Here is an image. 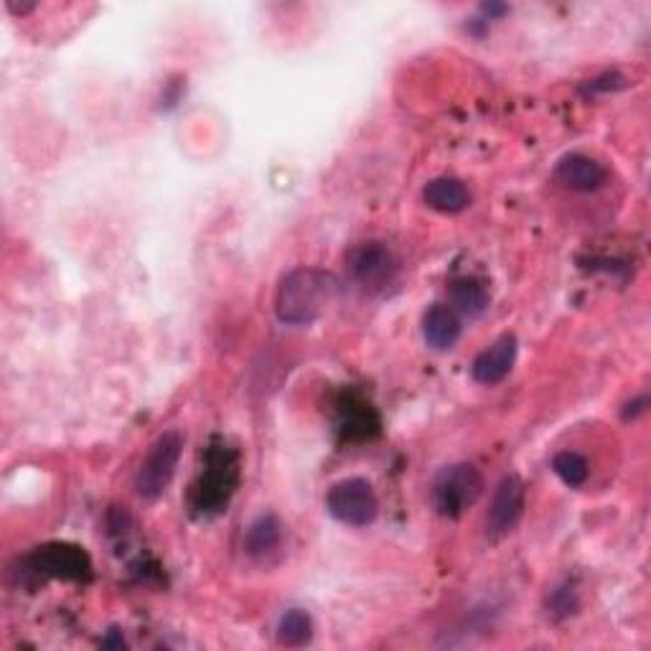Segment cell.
Masks as SVG:
<instances>
[{
  "mask_svg": "<svg viewBox=\"0 0 651 651\" xmlns=\"http://www.w3.org/2000/svg\"><path fill=\"white\" fill-rule=\"evenodd\" d=\"M336 293V278L321 268H295L283 276L276 293V313L288 326H308Z\"/></svg>",
  "mask_w": 651,
  "mask_h": 651,
  "instance_id": "1",
  "label": "cell"
},
{
  "mask_svg": "<svg viewBox=\"0 0 651 651\" xmlns=\"http://www.w3.org/2000/svg\"><path fill=\"white\" fill-rule=\"evenodd\" d=\"M423 201L433 209V212L458 214L463 212V209H469L471 194L463 181L451 179V176H440V179H433L425 183Z\"/></svg>",
  "mask_w": 651,
  "mask_h": 651,
  "instance_id": "12",
  "label": "cell"
},
{
  "mask_svg": "<svg viewBox=\"0 0 651 651\" xmlns=\"http://www.w3.org/2000/svg\"><path fill=\"white\" fill-rule=\"evenodd\" d=\"M577 608H581V596L570 581L558 585L548 596V616L552 621H565V618L577 614Z\"/></svg>",
  "mask_w": 651,
  "mask_h": 651,
  "instance_id": "17",
  "label": "cell"
},
{
  "mask_svg": "<svg viewBox=\"0 0 651 651\" xmlns=\"http://www.w3.org/2000/svg\"><path fill=\"white\" fill-rule=\"evenodd\" d=\"M448 299H451V308L456 313L469 318H479L481 313L489 308V291L484 280L473 276H461L451 280V285H448Z\"/></svg>",
  "mask_w": 651,
  "mask_h": 651,
  "instance_id": "13",
  "label": "cell"
},
{
  "mask_svg": "<svg viewBox=\"0 0 651 651\" xmlns=\"http://www.w3.org/2000/svg\"><path fill=\"white\" fill-rule=\"evenodd\" d=\"M23 568L34 577H56V581H92V560L82 548L69 542H49L23 558Z\"/></svg>",
  "mask_w": 651,
  "mask_h": 651,
  "instance_id": "5",
  "label": "cell"
},
{
  "mask_svg": "<svg viewBox=\"0 0 651 651\" xmlns=\"http://www.w3.org/2000/svg\"><path fill=\"white\" fill-rule=\"evenodd\" d=\"M102 647H104V649H123V647H125V639L120 637L117 631H110V637H108V639H102Z\"/></svg>",
  "mask_w": 651,
  "mask_h": 651,
  "instance_id": "20",
  "label": "cell"
},
{
  "mask_svg": "<svg viewBox=\"0 0 651 651\" xmlns=\"http://www.w3.org/2000/svg\"><path fill=\"white\" fill-rule=\"evenodd\" d=\"M552 471L558 473V479L570 489L585 486V481L591 476V465L581 453L575 451H560L552 458Z\"/></svg>",
  "mask_w": 651,
  "mask_h": 651,
  "instance_id": "16",
  "label": "cell"
},
{
  "mask_svg": "<svg viewBox=\"0 0 651 651\" xmlns=\"http://www.w3.org/2000/svg\"><path fill=\"white\" fill-rule=\"evenodd\" d=\"M347 272L364 291H382L397 276V260L384 243H361L347 257Z\"/></svg>",
  "mask_w": 651,
  "mask_h": 651,
  "instance_id": "7",
  "label": "cell"
},
{
  "mask_svg": "<svg viewBox=\"0 0 651 651\" xmlns=\"http://www.w3.org/2000/svg\"><path fill=\"white\" fill-rule=\"evenodd\" d=\"M484 492V476L473 463L446 465L433 481V506L440 517L458 519L479 502Z\"/></svg>",
  "mask_w": 651,
  "mask_h": 651,
  "instance_id": "3",
  "label": "cell"
},
{
  "mask_svg": "<svg viewBox=\"0 0 651 651\" xmlns=\"http://www.w3.org/2000/svg\"><path fill=\"white\" fill-rule=\"evenodd\" d=\"M423 339L430 349L448 351L461 339V318L451 305L436 303L423 316Z\"/></svg>",
  "mask_w": 651,
  "mask_h": 651,
  "instance_id": "11",
  "label": "cell"
},
{
  "mask_svg": "<svg viewBox=\"0 0 651 651\" xmlns=\"http://www.w3.org/2000/svg\"><path fill=\"white\" fill-rule=\"evenodd\" d=\"M283 542V525L276 514H262L257 517L245 535V550L252 558H265V554L276 552Z\"/></svg>",
  "mask_w": 651,
  "mask_h": 651,
  "instance_id": "14",
  "label": "cell"
},
{
  "mask_svg": "<svg viewBox=\"0 0 651 651\" xmlns=\"http://www.w3.org/2000/svg\"><path fill=\"white\" fill-rule=\"evenodd\" d=\"M506 11H509V8L502 5V3H484V5H481V13H484L489 21H492L494 15H504Z\"/></svg>",
  "mask_w": 651,
  "mask_h": 651,
  "instance_id": "19",
  "label": "cell"
},
{
  "mask_svg": "<svg viewBox=\"0 0 651 651\" xmlns=\"http://www.w3.org/2000/svg\"><path fill=\"white\" fill-rule=\"evenodd\" d=\"M626 407H631V409H624V417H637L639 413H644V409H647V395H641L639 400L629 402Z\"/></svg>",
  "mask_w": 651,
  "mask_h": 651,
  "instance_id": "18",
  "label": "cell"
},
{
  "mask_svg": "<svg viewBox=\"0 0 651 651\" xmlns=\"http://www.w3.org/2000/svg\"><path fill=\"white\" fill-rule=\"evenodd\" d=\"M558 181L570 191H581V194H591L598 191L608 179V171L603 168L596 158L583 156V153H570L558 164Z\"/></svg>",
  "mask_w": 651,
  "mask_h": 651,
  "instance_id": "10",
  "label": "cell"
},
{
  "mask_svg": "<svg viewBox=\"0 0 651 651\" xmlns=\"http://www.w3.org/2000/svg\"><path fill=\"white\" fill-rule=\"evenodd\" d=\"M521 512H525V484L519 476H504L496 486L489 504L486 514V537L489 540H504L506 535H512L517 529Z\"/></svg>",
  "mask_w": 651,
  "mask_h": 651,
  "instance_id": "8",
  "label": "cell"
},
{
  "mask_svg": "<svg viewBox=\"0 0 651 651\" xmlns=\"http://www.w3.org/2000/svg\"><path fill=\"white\" fill-rule=\"evenodd\" d=\"M517 336L504 334L502 339H496L492 347L484 349L473 359L471 377L484 388H494V384L504 382L509 377L514 361H517Z\"/></svg>",
  "mask_w": 651,
  "mask_h": 651,
  "instance_id": "9",
  "label": "cell"
},
{
  "mask_svg": "<svg viewBox=\"0 0 651 651\" xmlns=\"http://www.w3.org/2000/svg\"><path fill=\"white\" fill-rule=\"evenodd\" d=\"M237 486V453L224 444L212 446L206 453L204 471L191 492V506L197 514L214 517L227 509Z\"/></svg>",
  "mask_w": 651,
  "mask_h": 651,
  "instance_id": "2",
  "label": "cell"
},
{
  "mask_svg": "<svg viewBox=\"0 0 651 651\" xmlns=\"http://www.w3.org/2000/svg\"><path fill=\"white\" fill-rule=\"evenodd\" d=\"M313 639V621L303 608H291L278 621V641L283 647H305Z\"/></svg>",
  "mask_w": 651,
  "mask_h": 651,
  "instance_id": "15",
  "label": "cell"
},
{
  "mask_svg": "<svg viewBox=\"0 0 651 651\" xmlns=\"http://www.w3.org/2000/svg\"><path fill=\"white\" fill-rule=\"evenodd\" d=\"M181 453L183 436L179 430H166L164 436L153 440L138 469V476H135V492H138L141 500L156 502L158 496H164L176 476V469H179Z\"/></svg>",
  "mask_w": 651,
  "mask_h": 651,
  "instance_id": "4",
  "label": "cell"
},
{
  "mask_svg": "<svg viewBox=\"0 0 651 651\" xmlns=\"http://www.w3.org/2000/svg\"><path fill=\"white\" fill-rule=\"evenodd\" d=\"M326 509L336 521L349 527H369L380 514V502L367 479H344L326 494Z\"/></svg>",
  "mask_w": 651,
  "mask_h": 651,
  "instance_id": "6",
  "label": "cell"
}]
</instances>
